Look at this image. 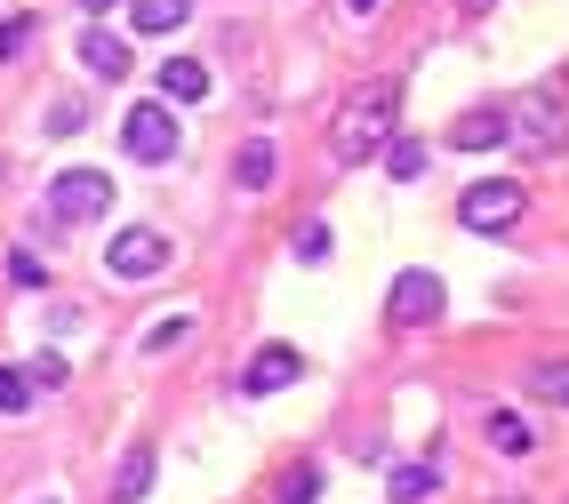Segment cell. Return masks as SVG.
<instances>
[{
	"label": "cell",
	"mask_w": 569,
	"mask_h": 504,
	"mask_svg": "<svg viewBox=\"0 0 569 504\" xmlns=\"http://www.w3.org/2000/svg\"><path fill=\"white\" fill-rule=\"evenodd\" d=\"M393 121H401V81H369V89H353L346 104H337L329 152H337L346 169H361L369 152H386V144H393Z\"/></svg>",
	"instance_id": "obj_1"
},
{
	"label": "cell",
	"mask_w": 569,
	"mask_h": 504,
	"mask_svg": "<svg viewBox=\"0 0 569 504\" xmlns=\"http://www.w3.org/2000/svg\"><path fill=\"white\" fill-rule=\"evenodd\" d=\"M506 144L521 152V161H553V152L569 144V104L553 89H521L506 104Z\"/></svg>",
	"instance_id": "obj_2"
},
{
	"label": "cell",
	"mask_w": 569,
	"mask_h": 504,
	"mask_svg": "<svg viewBox=\"0 0 569 504\" xmlns=\"http://www.w3.org/2000/svg\"><path fill=\"white\" fill-rule=\"evenodd\" d=\"M521 209H529V192H521L513 177H473V184L458 192V224H466V232H513Z\"/></svg>",
	"instance_id": "obj_3"
},
{
	"label": "cell",
	"mask_w": 569,
	"mask_h": 504,
	"mask_svg": "<svg viewBox=\"0 0 569 504\" xmlns=\"http://www.w3.org/2000/svg\"><path fill=\"white\" fill-rule=\"evenodd\" d=\"M49 216H57V224H97V216H112V177H97V169L49 177Z\"/></svg>",
	"instance_id": "obj_4"
},
{
	"label": "cell",
	"mask_w": 569,
	"mask_h": 504,
	"mask_svg": "<svg viewBox=\"0 0 569 504\" xmlns=\"http://www.w3.org/2000/svg\"><path fill=\"white\" fill-rule=\"evenodd\" d=\"M104 273L112 281H153V273H169V241L153 224H121V232H112V249H104Z\"/></svg>",
	"instance_id": "obj_5"
},
{
	"label": "cell",
	"mask_w": 569,
	"mask_h": 504,
	"mask_svg": "<svg viewBox=\"0 0 569 504\" xmlns=\"http://www.w3.org/2000/svg\"><path fill=\"white\" fill-rule=\"evenodd\" d=\"M441 313H449V289L426 273V264H417V273H401V281L386 289V321H393V329H433Z\"/></svg>",
	"instance_id": "obj_6"
},
{
	"label": "cell",
	"mask_w": 569,
	"mask_h": 504,
	"mask_svg": "<svg viewBox=\"0 0 569 504\" xmlns=\"http://www.w3.org/2000/svg\"><path fill=\"white\" fill-rule=\"evenodd\" d=\"M121 144H129V161H169V152H177L169 104H129L121 112Z\"/></svg>",
	"instance_id": "obj_7"
},
{
	"label": "cell",
	"mask_w": 569,
	"mask_h": 504,
	"mask_svg": "<svg viewBox=\"0 0 569 504\" xmlns=\"http://www.w3.org/2000/svg\"><path fill=\"white\" fill-rule=\"evenodd\" d=\"M297 376H306V353H297V344H264V353L241 369V393L249 401H273V393H289Z\"/></svg>",
	"instance_id": "obj_8"
},
{
	"label": "cell",
	"mask_w": 569,
	"mask_h": 504,
	"mask_svg": "<svg viewBox=\"0 0 569 504\" xmlns=\"http://www.w3.org/2000/svg\"><path fill=\"white\" fill-rule=\"evenodd\" d=\"M449 144H458V152H489V144H506V104H473V112H458Z\"/></svg>",
	"instance_id": "obj_9"
},
{
	"label": "cell",
	"mask_w": 569,
	"mask_h": 504,
	"mask_svg": "<svg viewBox=\"0 0 569 504\" xmlns=\"http://www.w3.org/2000/svg\"><path fill=\"white\" fill-rule=\"evenodd\" d=\"M81 64L97 72V81H121V72H129V41H121V32H104V24H89L81 32Z\"/></svg>",
	"instance_id": "obj_10"
},
{
	"label": "cell",
	"mask_w": 569,
	"mask_h": 504,
	"mask_svg": "<svg viewBox=\"0 0 569 504\" xmlns=\"http://www.w3.org/2000/svg\"><path fill=\"white\" fill-rule=\"evenodd\" d=\"M144 488H153V441H137L121 456V473H112V504H144Z\"/></svg>",
	"instance_id": "obj_11"
},
{
	"label": "cell",
	"mask_w": 569,
	"mask_h": 504,
	"mask_svg": "<svg viewBox=\"0 0 569 504\" xmlns=\"http://www.w3.org/2000/svg\"><path fill=\"white\" fill-rule=\"evenodd\" d=\"M273 169H281V152L264 144V137H249V144L233 152V184H241V192H264V184H273Z\"/></svg>",
	"instance_id": "obj_12"
},
{
	"label": "cell",
	"mask_w": 569,
	"mask_h": 504,
	"mask_svg": "<svg viewBox=\"0 0 569 504\" xmlns=\"http://www.w3.org/2000/svg\"><path fill=\"white\" fill-rule=\"evenodd\" d=\"M161 97H169V104H201V97H209V72H201L193 57H169V64H161Z\"/></svg>",
	"instance_id": "obj_13"
},
{
	"label": "cell",
	"mask_w": 569,
	"mask_h": 504,
	"mask_svg": "<svg viewBox=\"0 0 569 504\" xmlns=\"http://www.w3.org/2000/svg\"><path fill=\"white\" fill-rule=\"evenodd\" d=\"M184 17H193V0H129V24L153 32V41H161V32H177Z\"/></svg>",
	"instance_id": "obj_14"
},
{
	"label": "cell",
	"mask_w": 569,
	"mask_h": 504,
	"mask_svg": "<svg viewBox=\"0 0 569 504\" xmlns=\"http://www.w3.org/2000/svg\"><path fill=\"white\" fill-rule=\"evenodd\" d=\"M489 448H498V456H529L538 441H529V424L513 409H489Z\"/></svg>",
	"instance_id": "obj_15"
},
{
	"label": "cell",
	"mask_w": 569,
	"mask_h": 504,
	"mask_svg": "<svg viewBox=\"0 0 569 504\" xmlns=\"http://www.w3.org/2000/svg\"><path fill=\"white\" fill-rule=\"evenodd\" d=\"M441 488V464H393V504H417V496H433Z\"/></svg>",
	"instance_id": "obj_16"
},
{
	"label": "cell",
	"mask_w": 569,
	"mask_h": 504,
	"mask_svg": "<svg viewBox=\"0 0 569 504\" xmlns=\"http://www.w3.org/2000/svg\"><path fill=\"white\" fill-rule=\"evenodd\" d=\"M529 393L553 401V409H569V361H538V369H529Z\"/></svg>",
	"instance_id": "obj_17"
},
{
	"label": "cell",
	"mask_w": 569,
	"mask_h": 504,
	"mask_svg": "<svg viewBox=\"0 0 569 504\" xmlns=\"http://www.w3.org/2000/svg\"><path fill=\"white\" fill-rule=\"evenodd\" d=\"M386 177H401V184L426 177V144H417V137H393V144H386Z\"/></svg>",
	"instance_id": "obj_18"
},
{
	"label": "cell",
	"mask_w": 569,
	"mask_h": 504,
	"mask_svg": "<svg viewBox=\"0 0 569 504\" xmlns=\"http://www.w3.org/2000/svg\"><path fill=\"white\" fill-rule=\"evenodd\" d=\"M32 32H41V17H0V64L32 49Z\"/></svg>",
	"instance_id": "obj_19"
},
{
	"label": "cell",
	"mask_w": 569,
	"mask_h": 504,
	"mask_svg": "<svg viewBox=\"0 0 569 504\" xmlns=\"http://www.w3.org/2000/svg\"><path fill=\"white\" fill-rule=\"evenodd\" d=\"M41 129H49V137H81V129H89V112L72 104V97H57V104L41 112Z\"/></svg>",
	"instance_id": "obj_20"
},
{
	"label": "cell",
	"mask_w": 569,
	"mask_h": 504,
	"mask_svg": "<svg viewBox=\"0 0 569 504\" xmlns=\"http://www.w3.org/2000/svg\"><path fill=\"white\" fill-rule=\"evenodd\" d=\"M32 409V376L24 369H0V416H24Z\"/></svg>",
	"instance_id": "obj_21"
},
{
	"label": "cell",
	"mask_w": 569,
	"mask_h": 504,
	"mask_svg": "<svg viewBox=\"0 0 569 504\" xmlns=\"http://www.w3.org/2000/svg\"><path fill=\"white\" fill-rule=\"evenodd\" d=\"M184 336H193V321H153V329H144V353H169V344H184Z\"/></svg>",
	"instance_id": "obj_22"
},
{
	"label": "cell",
	"mask_w": 569,
	"mask_h": 504,
	"mask_svg": "<svg viewBox=\"0 0 569 504\" xmlns=\"http://www.w3.org/2000/svg\"><path fill=\"white\" fill-rule=\"evenodd\" d=\"M24 376H32V393H57V384H64L72 369H64L57 353H41V361H24Z\"/></svg>",
	"instance_id": "obj_23"
},
{
	"label": "cell",
	"mask_w": 569,
	"mask_h": 504,
	"mask_svg": "<svg viewBox=\"0 0 569 504\" xmlns=\"http://www.w3.org/2000/svg\"><path fill=\"white\" fill-rule=\"evenodd\" d=\"M321 496V473H313V464H297V473L281 481V504H313Z\"/></svg>",
	"instance_id": "obj_24"
},
{
	"label": "cell",
	"mask_w": 569,
	"mask_h": 504,
	"mask_svg": "<svg viewBox=\"0 0 569 504\" xmlns=\"http://www.w3.org/2000/svg\"><path fill=\"white\" fill-rule=\"evenodd\" d=\"M297 256H306V264H329V224H297Z\"/></svg>",
	"instance_id": "obj_25"
},
{
	"label": "cell",
	"mask_w": 569,
	"mask_h": 504,
	"mask_svg": "<svg viewBox=\"0 0 569 504\" xmlns=\"http://www.w3.org/2000/svg\"><path fill=\"white\" fill-rule=\"evenodd\" d=\"M9 281H17V289H41V256L17 249V256H9Z\"/></svg>",
	"instance_id": "obj_26"
},
{
	"label": "cell",
	"mask_w": 569,
	"mask_h": 504,
	"mask_svg": "<svg viewBox=\"0 0 569 504\" xmlns=\"http://www.w3.org/2000/svg\"><path fill=\"white\" fill-rule=\"evenodd\" d=\"M346 9H353V17H377V0H346Z\"/></svg>",
	"instance_id": "obj_27"
},
{
	"label": "cell",
	"mask_w": 569,
	"mask_h": 504,
	"mask_svg": "<svg viewBox=\"0 0 569 504\" xmlns=\"http://www.w3.org/2000/svg\"><path fill=\"white\" fill-rule=\"evenodd\" d=\"M81 9H89V17H104V9H112V0H81Z\"/></svg>",
	"instance_id": "obj_28"
},
{
	"label": "cell",
	"mask_w": 569,
	"mask_h": 504,
	"mask_svg": "<svg viewBox=\"0 0 569 504\" xmlns=\"http://www.w3.org/2000/svg\"><path fill=\"white\" fill-rule=\"evenodd\" d=\"M458 9H466V17H481V9H489V0H458Z\"/></svg>",
	"instance_id": "obj_29"
},
{
	"label": "cell",
	"mask_w": 569,
	"mask_h": 504,
	"mask_svg": "<svg viewBox=\"0 0 569 504\" xmlns=\"http://www.w3.org/2000/svg\"><path fill=\"white\" fill-rule=\"evenodd\" d=\"M41 504H57V496H41Z\"/></svg>",
	"instance_id": "obj_30"
}]
</instances>
